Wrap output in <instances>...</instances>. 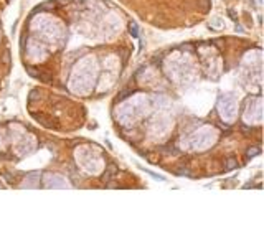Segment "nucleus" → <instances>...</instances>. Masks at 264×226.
<instances>
[{
  "mask_svg": "<svg viewBox=\"0 0 264 226\" xmlns=\"http://www.w3.org/2000/svg\"><path fill=\"white\" fill-rule=\"evenodd\" d=\"M106 172H107V173H111V175H116L119 172V168H117V165H116V164H109L107 167H106Z\"/></svg>",
  "mask_w": 264,
  "mask_h": 226,
  "instance_id": "7ed1b4c3",
  "label": "nucleus"
},
{
  "mask_svg": "<svg viewBox=\"0 0 264 226\" xmlns=\"http://www.w3.org/2000/svg\"><path fill=\"white\" fill-rule=\"evenodd\" d=\"M127 56H129V51H127V50H124V51H122V63L127 61Z\"/></svg>",
  "mask_w": 264,
  "mask_h": 226,
  "instance_id": "9d476101",
  "label": "nucleus"
},
{
  "mask_svg": "<svg viewBox=\"0 0 264 226\" xmlns=\"http://www.w3.org/2000/svg\"><path fill=\"white\" fill-rule=\"evenodd\" d=\"M202 7L205 8V12L210 10V0H202Z\"/></svg>",
  "mask_w": 264,
  "mask_h": 226,
  "instance_id": "6e6552de",
  "label": "nucleus"
},
{
  "mask_svg": "<svg viewBox=\"0 0 264 226\" xmlns=\"http://www.w3.org/2000/svg\"><path fill=\"white\" fill-rule=\"evenodd\" d=\"M259 154V149L258 147H253V149H248L246 150V157H254V155Z\"/></svg>",
  "mask_w": 264,
  "mask_h": 226,
  "instance_id": "39448f33",
  "label": "nucleus"
},
{
  "mask_svg": "<svg viewBox=\"0 0 264 226\" xmlns=\"http://www.w3.org/2000/svg\"><path fill=\"white\" fill-rule=\"evenodd\" d=\"M38 79H41V81H45V83H48V81L53 79V75H51V73H48V71H40V76H38Z\"/></svg>",
  "mask_w": 264,
  "mask_h": 226,
  "instance_id": "f257e3e1",
  "label": "nucleus"
},
{
  "mask_svg": "<svg viewBox=\"0 0 264 226\" xmlns=\"http://www.w3.org/2000/svg\"><path fill=\"white\" fill-rule=\"evenodd\" d=\"M2 63L5 66H10V51H3L2 55Z\"/></svg>",
  "mask_w": 264,
  "mask_h": 226,
  "instance_id": "20e7f679",
  "label": "nucleus"
},
{
  "mask_svg": "<svg viewBox=\"0 0 264 226\" xmlns=\"http://www.w3.org/2000/svg\"><path fill=\"white\" fill-rule=\"evenodd\" d=\"M236 160H234V158H230V160H228V165H226V167L228 168H234V167H236Z\"/></svg>",
  "mask_w": 264,
  "mask_h": 226,
  "instance_id": "0eeeda50",
  "label": "nucleus"
},
{
  "mask_svg": "<svg viewBox=\"0 0 264 226\" xmlns=\"http://www.w3.org/2000/svg\"><path fill=\"white\" fill-rule=\"evenodd\" d=\"M27 73H28L30 76H33V78H38V76H40V71H37V69L31 68V66H28V68H27Z\"/></svg>",
  "mask_w": 264,
  "mask_h": 226,
  "instance_id": "423d86ee",
  "label": "nucleus"
},
{
  "mask_svg": "<svg viewBox=\"0 0 264 226\" xmlns=\"http://www.w3.org/2000/svg\"><path fill=\"white\" fill-rule=\"evenodd\" d=\"M129 31H131V35H132L134 38L139 37V28H137V23H134V22L129 23Z\"/></svg>",
  "mask_w": 264,
  "mask_h": 226,
  "instance_id": "f03ea898",
  "label": "nucleus"
},
{
  "mask_svg": "<svg viewBox=\"0 0 264 226\" xmlns=\"http://www.w3.org/2000/svg\"><path fill=\"white\" fill-rule=\"evenodd\" d=\"M111 178H112V175H111V173H107V172H106V173L103 175V182H104V183L111 182Z\"/></svg>",
  "mask_w": 264,
  "mask_h": 226,
  "instance_id": "1a4fd4ad",
  "label": "nucleus"
},
{
  "mask_svg": "<svg viewBox=\"0 0 264 226\" xmlns=\"http://www.w3.org/2000/svg\"><path fill=\"white\" fill-rule=\"evenodd\" d=\"M129 94H131V93H129V91H124V93H122L121 96H119V101H121V99H124L126 96H129Z\"/></svg>",
  "mask_w": 264,
  "mask_h": 226,
  "instance_id": "9b49d317",
  "label": "nucleus"
}]
</instances>
